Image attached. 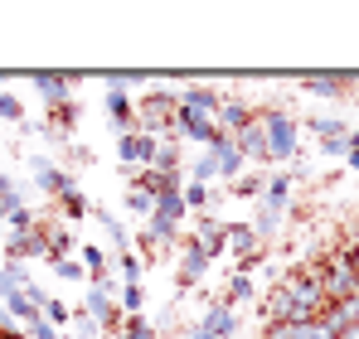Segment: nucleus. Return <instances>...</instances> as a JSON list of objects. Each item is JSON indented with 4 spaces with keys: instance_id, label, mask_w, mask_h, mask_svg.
Here are the masks:
<instances>
[{
    "instance_id": "obj_18",
    "label": "nucleus",
    "mask_w": 359,
    "mask_h": 339,
    "mask_svg": "<svg viewBox=\"0 0 359 339\" xmlns=\"http://www.w3.org/2000/svg\"><path fill=\"white\" fill-rule=\"evenodd\" d=\"M194 242H199V247H204V257L214 262V257L229 247V233H224V223H214V219L204 214V219H199V233H194Z\"/></svg>"
},
{
    "instance_id": "obj_36",
    "label": "nucleus",
    "mask_w": 359,
    "mask_h": 339,
    "mask_svg": "<svg viewBox=\"0 0 359 339\" xmlns=\"http://www.w3.org/2000/svg\"><path fill=\"white\" fill-rule=\"evenodd\" d=\"M59 209H63V214H68V219H83V214H88L93 204H88V199H83L78 189H68V194H63V199H59Z\"/></svg>"
},
{
    "instance_id": "obj_43",
    "label": "nucleus",
    "mask_w": 359,
    "mask_h": 339,
    "mask_svg": "<svg viewBox=\"0 0 359 339\" xmlns=\"http://www.w3.org/2000/svg\"><path fill=\"white\" fill-rule=\"evenodd\" d=\"M355 97H359V83H355Z\"/></svg>"
},
{
    "instance_id": "obj_5",
    "label": "nucleus",
    "mask_w": 359,
    "mask_h": 339,
    "mask_svg": "<svg viewBox=\"0 0 359 339\" xmlns=\"http://www.w3.org/2000/svg\"><path fill=\"white\" fill-rule=\"evenodd\" d=\"M233 335H238V315L219 300V305H209V310H204V320H199L184 339H233Z\"/></svg>"
},
{
    "instance_id": "obj_25",
    "label": "nucleus",
    "mask_w": 359,
    "mask_h": 339,
    "mask_svg": "<svg viewBox=\"0 0 359 339\" xmlns=\"http://www.w3.org/2000/svg\"><path fill=\"white\" fill-rule=\"evenodd\" d=\"M262 184H267L262 174H252V170H243L238 179L229 184V194H233V199H262Z\"/></svg>"
},
{
    "instance_id": "obj_15",
    "label": "nucleus",
    "mask_w": 359,
    "mask_h": 339,
    "mask_svg": "<svg viewBox=\"0 0 359 339\" xmlns=\"http://www.w3.org/2000/svg\"><path fill=\"white\" fill-rule=\"evenodd\" d=\"M107 116H112L117 136H126V131H136V107H131V97H126L121 88H107Z\"/></svg>"
},
{
    "instance_id": "obj_35",
    "label": "nucleus",
    "mask_w": 359,
    "mask_h": 339,
    "mask_svg": "<svg viewBox=\"0 0 359 339\" xmlns=\"http://www.w3.org/2000/svg\"><path fill=\"white\" fill-rule=\"evenodd\" d=\"M0 121H15V126L25 121V102L15 92H0Z\"/></svg>"
},
{
    "instance_id": "obj_39",
    "label": "nucleus",
    "mask_w": 359,
    "mask_h": 339,
    "mask_svg": "<svg viewBox=\"0 0 359 339\" xmlns=\"http://www.w3.org/2000/svg\"><path fill=\"white\" fill-rule=\"evenodd\" d=\"M97 335H102V330H97L83 310H78V315H73V335H63V339H97Z\"/></svg>"
},
{
    "instance_id": "obj_28",
    "label": "nucleus",
    "mask_w": 359,
    "mask_h": 339,
    "mask_svg": "<svg viewBox=\"0 0 359 339\" xmlns=\"http://www.w3.org/2000/svg\"><path fill=\"white\" fill-rule=\"evenodd\" d=\"M189 179H194V184H214V179H219V160H214V151L194 155V165H189Z\"/></svg>"
},
{
    "instance_id": "obj_9",
    "label": "nucleus",
    "mask_w": 359,
    "mask_h": 339,
    "mask_svg": "<svg viewBox=\"0 0 359 339\" xmlns=\"http://www.w3.org/2000/svg\"><path fill=\"white\" fill-rule=\"evenodd\" d=\"M224 233H229V247H233L238 267L248 272V262H257V252H262V237H257V228H252V223H224Z\"/></svg>"
},
{
    "instance_id": "obj_3",
    "label": "nucleus",
    "mask_w": 359,
    "mask_h": 339,
    "mask_svg": "<svg viewBox=\"0 0 359 339\" xmlns=\"http://www.w3.org/2000/svg\"><path fill=\"white\" fill-rule=\"evenodd\" d=\"M320 286H325V300H330V305L359 296V267H355V257H350V247H345V242L335 247V257H325V262H320Z\"/></svg>"
},
{
    "instance_id": "obj_24",
    "label": "nucleus",
    "mask_w": 359,
    "mask_h": 339,
    "mask_svg": "<svg viewBox=\"0 0 359 339\" xmlns=\"http://www.w3.org/2000/svg\"><path fill=\"white\" fill-rule=\"evenodd\" d=\"M243 300H252V277H248V272H233V277H229V291H224V305H229V310H233V305H243Z\"/></svg>"
},
{
    "instance_id": "obj_40",
    "label": "nucleus",
    "mask_w": 359,
    "mask_h": 339,
    "mask_svg": "<svg viewBox=\"0 0 359 339\" xmlns=\"http://www.w3.org/2000/svg\"><path fill=\"white\" fill-rule=\"evenodd\" d=\"M277 223H282V214H277V209H262V214H257V237H272Z\"/></svg>"
},
{
    "instance_id": "obj_17",
    "label": "nucleus",
    "mask_w": 359,
    "mask_h": 339,
    "mask_svg": "<svg viewBox=\"0 0 359 339\" xmlns=\"http://www.w3.org/2000/svg\"><path fill=\"white\" fill-rule=\"evenodd\" d=\"M262 339H335L320 320H306V325H267Z\"/></svg>"
},
{
    "instance_id": "obj_29",
    "label": "nucleus",
    "mask_w": 359,
    "mask_h": 339,
    "mask_svg": "<svg viewBox=\"0 0 359 339\" xmlns=\"http://www.w3.org/2000/svg\"><path fill=\"white\" fill-rule=\"evenodd\" d=\"M117 267H121V286H141V277H146V262H141L131 247L117 257Z\"/></svg>"
},
{
    "instance_id": "obj_2",
    "label": "nucleus",
    "mask_w": 359,
    "mask_h": 339,
    "mask_svg": "<svg viewBox=\"0 0 359 339\" xmlns=\"http://www.w3.org/2000/svg\"><path fill=\"white\" fill-rule=\"evenodd\" d=\"M175 107H180V92H165V88H146V97L136 102V131L141 136H165L175 126Z\"/></svg>"
},
{
    "instance_id": "obj_26",
    "label": "nucleus",
    "mask_w": 359,
    "mask_h": 339,
    "mask_svg": "<svg viewBox=\"0 0 359 339\" xmlns=\"http://www.w3.org/2000/svg\"><path fill=\"white\" fill-rule=\"evenodd\" d=\"M180 199H184V209H214V199H219V194H214L209 184H194V179H189V184L180 189Z\"/></svg>"
},
{
    "instance_id": "obj_27",
    "label": "nucleus",
    "mask_w": 359,
    "mask_h": 339,
    "mask_svg": "<svg viewBox=\"0 0 359 339\" xmlns=\"http://www.w3.org/2000/svg\"><path fill=\"white\" fill-rule=\"evenodd\" d=\"M214 160H219V179H238L243 165H248V160L238 155V146H224V151H214Z\"/></svg>"
},
{
    "instance_id": "obj_42",
    "label": "nucleus",
    "mask_w": 359,
    "mask_h": 339,
    "mask_svg": "<svg viewBox=\"0 0 359 339\" xmlns=\"http://www.w3.org/2000/svg\"><path fill=\"white\" fill-rule=\"evenodd\" d=\"M88 160H93V155H88L83 146H68V165H88Z\"/></svg>"
},
{
    "instance_id": "obj_41",
    "label": "nucleus",
    "mask_w": 359,
    "mask_h": 339,
    "mask_svg": "<svg viewBox=\"0 0 359 339\" xmlns=\"http://www.w3.org/2000/svg\"><path fill=\"white\" fill-rule=\"evenodd\" d=\"M25 339H63L49 320H34V325H25Z\"/></svg>"
},
{
    "instance_id": "obj_30",
    "label": "nucleus",
    "mask_w": 359,
    "mask_h": 339,
    "mask_svg": "<svg viewBox=\"0 0 359 339\" xmlns=\"http://www.w3.org/2000/svg\"><path fill=\"white\" fill-rule=\"evenodd\" d=\"M311 131H316L320 141H345V136H350L340 116H311Z\"/></svg>"
},
{
    "instance_id": "obj_14",
    "label": "nucleus",
    "mask_w": 359,
    "mask_h": 339,
    "mask_svg": "<svg viewBox=\"0 0 359 339\" xmlns=\"http://www.w3.org/2000/svg\"><path fill=\"white\" fill-rule=\"evenodd\" d=\"M209 272V257H204V247L194 242V237H184V262H180V291H189V286L199 282Z\"/></svg>"
},
{
    "instance_id": "obj_33",
    "label": "nucleus",
    "mask_w": 359,
    "mask_h": 339,
    "mask_svg": "<svg viewBox=\"0 0 359 339\" xmlns=\"http://www.w3.org/2000/svg\"><path fill=\"white\" fill-rule=\"evenodd\" d=\"M117 310H121V315H146V296H141V286H121Z\"/></svg>"
},
{
    "instance_id": "obj_22",
    "label": "nucleus",
    "mask_w": 359,
    "mask_h": 339,
    "mask_svg": "<svg viewBox=\"0 0 359 339\" xmlns=\"http://www.w3.org/2000/svg\"><path fill=\"white\" fill-rule=\"evenodd\" d=\"M34 88H39V97H44L49 107H59V102H68V88H73V83H68V78H49V73H39Z\"/></svg>"
},
{
    "instance_id": "obj_10",
    "label": "nucleus",
    "mask_w": 359,
    "mask_h": 339,
    "mask_svg": "<svg viewBox=\"0 0 359 339\" xmlns=\"http://www.w3.org/2000/svg\"><path fill=\"white\" fill-rule=\"evenodd\" d=\"M29 170H34V184H39L49 199H63V194L73 189V179H68L54 160H44V155H34V160H29Z\"/></svg>"
},
{
    "instance_id": "obj_19",
    "label": "nucleus",
    "mask_w": 359,
    "mask_h": 339,
    "mask_svg": "<svg viewBox=\"0 0 359 339\" xmlns=\"http://www.w3.org/2000/svg\"><path fill=\"white\" fill-rule=\"evenodd\" d=\"M0 305H5V315H15L20 325H34V320H39V310H34L29 291H0Z\"/></svg>"
},
{
    "instance_id": "obj_23",
    "label": "nucleus",
    "mask_w": 359,
    "mask_h": 339,
    "mask_svg": "<svg viewBox=\"0 0 359 339\" xmlns=\"http://www.w3.org/2000/svg\"><path fill=\"white\" fill-rule=\"evenodd\" d=\"M156 174H175L180 170V141H156V160H151Z\"/></svg>"
},
{
    "instance_id": "obj_21",
    "label": "nucleus",
    "mask_w": 359,
    "mask_h": 339,
    "mask_svg": "<svg viewBox=\"0 0 359 339\" xmlns=\"http://www.w3.org/2000/svg\"><path fill=\"white\" fill-rule=\"evenodd\" d=\"M301 88L311 97H340V92H355V78H306Z\"/></svg>"
},
{
    "instance_id": "obj_31",
    "label": "nucleus",
    "mask_w": 359,
    "mask_h": 339,
    "mask_svg": "<svg viewBox=\"0 0 359 339\" xmlns=\"http://www.w3.org/2000/svg\"><path fill=\"white\" fill-rule=\"evenodd\" d=\"M126 209H131V214H141L146 223L156 219V199H151L146 189H126Z\"/></svg>"
},
{
    "instance_id": "obj_16",
    "label": "nucleus",
    "mask_w": 359,
    "mask_h": 339,
    "mask_svg": "<svg viewBox=\"0 0 359 339\" xmlns=\"http://www.w3.org/2000/svg\"><path fill=\"white\" fill-rule=\"evenodd\" d=\"M252 121V112H248V102H238V97H224L219 102V116H214V126L219 131H229V136H238L243 126Z\"/></svg>"
},
{
    "instance_id": "obj_32",
    "label": "nucleus",
    "mask_w": 359,
    "mask_h": 339,
    "mask_svg": "<svg viewBox=\"0 0 359 339\" xmlns=\"http://www.w3.org/2000/svg\"><path fill=\"white\" fill-rule=\"evenodd\" d=\"M121 339H156V325L146 315H126L121 320Z\"/></svg>"
},
{
    "instance_id": "obj_38",
    "label": "nucleus",
    "mask_w": 359,
    "mask_h": 339,
    "mask_svg": "<svg viewBox=\"0 0 359 339\" xmlns=\"http://www.w3.org/2000/svg\"><path fill=\"white\" fill-rule=\"evenodd\" d=\"M5 223L15 228V233H29V228H39V219H34V209H25V204H20V209H15Z\"/></svg>"
},
{
    "instance_id": "obj_37",
    "label": "nucleus",
    "mask_w": 359,
    "mask_h": 339,
    "mask_svg": "<svg viewBox=\"0 0 359 339\" xmlns=\"http://www.w3.org/2000/svg\"><path fill=\"white\" fill-rule=\"evenodd\" d=\"M54 272H59L63 282H88V272H83V262H78V257H63V262H54Z\"/></svg>"
},
{
    "instance_id": "obj_8",
    "label": "nucleus",
    "mask_w": 359,
    "mask_h": 339,
    "mask_svg": "<svg viewBox=\"0 0 359 339\" xmlns=\"http://www.w3.org/2000/svg\"><path fill=\"white\" fill-rule=\"evenodd\" d=\"M5 257L10 262H25V257H49V223L29 228V233H15L5 242Z\"/></svg>"
},
{
    "instance_id": "obj_11",
    "label": "nucleus",
    "mask_w": 359,
    "mask_h": 339,
    "mask_svg": "<svg viewBox=\"0 0 359 339\" xmlns=\"http://www.w3.org/2000/svg\"><path fill=\"white\" fill-rule=\"evenodd\" d=\"M219 92L214 88H180V112H194V116H204V121H214L219 116Z\"/></svg>"
},
{
    "instance_id": "obj_20",
    "label": "nucleus",
    "mask_w": 359,
    "mask_h": 339,
    "mask_svg": "<svg viewBox=\"0 0 359 339\" xmlns=\"http://www.w3.org/2000/svg\"><path fill=\"white\" fill-rule=\"evenodd\" d=\"M78 262H83V272H88V286H107V252H102V247L88 242V247L78 252Z\"/></svg>"
},
{
    "instance_id": "obj_4",
    "label": "nucleus",
    "mask_w": 359,
    "mask_h": 339,
    "mask_svg": "<svg viewBox=\"0 0 359 339\" xmlns=\"http://www.w3.org/2000/svg\"><path fill=\"white\" fill-rule=\"evenodd\" d=\"M262 131H267V160H292L297 155V121L287 112H262Z\"/></svg>"
},
{
    "instance_id": "obj_6",
    "label": "nucleus",
    "mask_w": 359,
    "mask_h": 339,
    "mask_svg": "<svg viewBox=\"0 0 359 339\" xmlns=\"http://www.w3.org/2000/svg\"><path fill=\"white\" fill-rule=\"evenodd\" d=\"M83 315L97 325V330H121V315L117 310V300H112V291L107 286H88V305H83Z\"/></svg>"
},
{
    "instance_id": "obj_13",
    "label": "nucleus",
    "mask_w": 359,
    "mask_h": 339,
    "mask_svg": "<svg viewBox=\"0 0 359 339\" xmlns=\"http://www.w3.org/2000/svg\"><path fill=\"white\" fill-rule=\"evenodd\" d=\"M233 146H238L243 160H267V131H262V121H257V116H252L238 136H233Z\"/></svg>"
},
{
    "instance_id": "obj_12",
    "label": "nucleus",
    "mask_w": 359,
    "mask_h": 339,
    "mask_svg": "<svg viewBox=\"0 0 359 339\" xmlns=\"http://www.w3.org/2000/svg\"><path fill=\"white\" fill-rule=\"evenodd\" d=\"M292 189H297V174H292V170L272 174V179L262 184V209H277V214H287V204H292Z\"/></svg>"
},
{
    "instance_id": "obj_7",
    "label": "nucleus",
    "mask_w": 359,
    "mask_h": 339,
    "mask_svg": "<svg viewBox=\"0 0 359 339\" xmlns=\"http://www.w3.org/2000/svg\"><path fill=\"white\" fill-rule=\"evenodd\" d=\"M117 155H121V170H151L156 141L141 136V131H126V136H117Z\"/></svg>"
},
{
    "instance_id": "obj_34",
    "label": "nucleus",
    "mask_w": 359,
    "mask_h": 339,
    "mask_svg": "<svg viewBox=\"0 0 359 339\" xmlns=\"http://www.w3.org/2000/svg\"><path fill=\"white\" fill-rule=\"evenodd\" d=\"M15 209H20V189H15V179L0 174V219H10Z\"/></svg>"
},
{
    "instance_id": "obj_1",
    "label": "nucleus",
    "mask_w": 359,
    "mask_h": 339,
    "mask_svg": "<svg viewBox=\"0 0 359 339\" xmlns=\"http://www.w3.org/2000/svg\"><path fill=\"white\" fill-rule=\"evenodd\" d=\"M325 310H330V300L320 286V262H311L272 286V296L262 305V325H306V320H320Z\"/></svg>"
}]
</instances>
